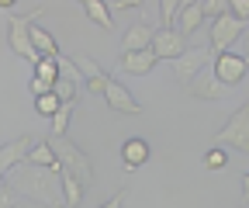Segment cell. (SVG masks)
Instances as JSON below:
<instances>
[{
	"mask_svg": "<svg viewBox=\"0 0 249 208\" xmlns=\"http://www.w3.org/2000/svg\"><path fill=\"white\" fill-rule=\"evenodd\" d=\"M4 181L21 198H31V201H38L45 208H70L66 191H62V167L49 170V167H35V163H21L4 177Z\"/></svg>",
	"mask_w": 249,
	"mask_h": 208,
	"instance_id": "cell-1",
	"label": "cell"
},
{
	"mask_svg": "<svg viewBox=\"0 0 249 208\" xmlns=\"http://www.w3.org/2000/svg\"><path fill=\"white\" fill-rule=\"evenodd\" d=\"M211 146H232V150L249 156V101H242L229 114V122L211 135Z\"/></svg>",
	"mask_w": 249,
	"mask_h": 208,
	"instance_id": "cell-2",
	"label": "cell"
},
{
	"mask_svg": "<svg viewBox=\"0 0 249 208\" xmlns=\"http://www.w3.org/2000/svg\"><path fill=\"white\" fill-rule=\"evenodd\" d=\"M49 142H52V150H55L62 170L73 173V177H80L83 188H90V184H93V163H90V156L80 150V146H76L70 135H66V139H52V135H49Z\"/></svg>",
	"mask_w": 249,
	"mask_h": 208,
	"instance_id": "cell-3",
	"label": "cell"
},
{
	"mask_svg": "<svg viewBox=\"0 0 249 208\" xmlns=\"http://www.w3.org/2000/svg\"><path fill=\"white\" fill-rule=\"evenodd\" d=\"M214 59H218V52H214L211 45H204V49H187L177 63H173V80L187 91V87H191V83L208 70V63L214 66Z\"/></svg>",
	"mask_w": 249,
	"mask_h": 208,
	"instance_id": "cell-4",
	"label": "cell"
},
{
	"mask_svg": "<svg viewBox=\"0 0 249 208\" xmlns=\"http://www.w3.org/2000/svg\"><path fill=\"white\" fill-rule=\"evenodd\" d=\"M35 18L38 14H7V45L21 56V59H28V63H38V52H35V42H31V28H35Z\"/></svg>",
	"mask_w": 249,
	"mask_h": 208,
	"instance_id": "cell-5",
	"label": "cell"
},
{
	"mask_svg": "<svg viewBox=\"0 0 249 208\" xmlns=\"http://www.w3.org/2000/svg\"><path fill=\"white\" fill-rule=\"evenodd\" d=\"M246 35V24L229 11L225 18H218V21H211V49L218 52V56H222V52H229L239 38Z\"/></svg>",
	"mask_w": 249,
	"mask_h": 208,
	"instance_id": "cell-6",
	"label": "cell"
},
{
	"mask_svg": "<svg viewBox=\"0 0 249 208\" xmlns=\"http://www.w3.org/2000/svg\"><path fill=\"white\" fill-rule=\"evenodd\" d=\"M152 52H156V59H163V63H177V59L187 52V38L177 32V28H156Z\"/></svg>",
	"mask_w": 249,
	"mask_h": 208,
	"instance_id": "cell-7",
	"label": "cell"
},
{
	"mask_svg": "<svg viewBox=\"0 0 249 208\" xmlns=\"http://www.w3.org/2000/svg\"><path fill=\"white\" fill-rule=\"evenodd\" d=\"M246 73H249V63H246L239 52H222V56L214 59V76L222 80L229 91H232L235 83H242V80H246Z\"/></svg>",
	"mask_w": 249,
	"mask_h": 208,
	"instance_id": "cell-8",
	"label": "cell"
},
{
	"mask_svg": "<svg viewBox=\"0 0 249 208\" xmlns=\"http://www.w3.org/2000/svg\"><path fill=\"white\" fill-rule=\"evenodd\" d=\"M35 146H38L35 135H18L14 142H7L4 150H0V170H4V177H7L14 167L28 163V156H31V150H35Z\"/></svg>",
	"mask_w": 249,
	"mask_h": 208,
	"instance_id": "cell-9",
	"label": "cell"
},
{
	"mask_svg": "<svg viewBox=\"0 0 249 208\" xmlns=\"http://www.w3.org/2000/svg\"><path fill=\"white\" fill-rule=\"evenodd\" d=\"M187 94L197 97V101H222V97H229L232 91H229V87L214 76V66H208V70L191 83V87H187Z\"/></svg>",
	"mask_w": 249,
	"mask_h": 208,
	"instance_id": "cell-10",
	"label": "cell"
},
{
	"mask_svg": "<svg viewBox=\"0 0 249 208\" xmlns=\"http://www.w3.org/2000/svg\"><path fill=\"white\" fill-rule=\"evenodd\" d=\"M73 63H76V70H80L83 80H87V91H93V94H107L111 73H107L101 63H93L90 56H73Z\"/></svg>",
	"mask_w": 249,
	"mask_h": 208,
	"instance_id": "cell-11",
	"label": "cell"
},
{
	"mask_svg": "<svg viewBox=\"0 0 249 208\" xmlns=\"http://www.w3.org/2000/svg\"><path fill=\"white\" fill-rule=\"evenodd\" d=\"M104 101H107V108H111V111H118V114H142V104L132 97L128 87H121L118 80H111L107 94H104Z\"/></svg>",
	"mask_w": 249,
	"mask_h": 208,
	"instance_id": "cell-12",
	"label": "cell"
},
{
	"mask_svg": "<svg viewBox=\"0 0 249 208\" xmlns=\"http://www.w3.org/2000/svg\"><path fill=\"white\" fill-rule=\"evenodd\" d=\"M149 156H152V150H149L145 139L132 135V139L121 142V167H124V170H139V167H145Z\"/></svg>",
	"mask_w": 249,
	"mask_h": 208,
	"instance_id": "cell-13",
	"label": "cell"
},
{
	"mask_svg": "<svg viewBox=\"0 0 249 208\" xmlns=\"http://www.w3.org/2000/svg\"><path fill=\"white\" fill-rule=\"evenodd\" d=\"M152 38H156V28H149V24H132L128 32L121 35V56H128V52H145V49H152Z\"/></svg>",
	"mask_w": 249,
	"mask_h": 208,
	"instance_id": "cell-14",
	"label": "cell"
},
{
	"mask_svg": "<svg viewBox=\"0 0 249 208\" xmlns=\"http://www.w3.org/2000/svg\"><path fill=\"white\" fill-rule=\"evenodd\" d=\"M156 52L152 49H145V52H128V56H118V70H124V73H132V76H145V73H152L156 70Z\"/></svg>",
	"mask_w": 249,
	"mask_h": 208,
	"instance_id": "cell-15",
	"label": "cell"
},
{
	"mask_svg": "<svg viewBox=\"0 0 249 208\" xmlns=\"http://www.w3.org/2000/svg\"><path fill=\"white\" fill-rule=\"evenodd\" d=\"M204 24V11H201V0H183V7H180V18H177V32L187 38V35H194L197 28Z\"/></svg>",
	"mask_w": 249,
	"mask_h": 208,
	"instance_id": "cell-16",
	"label": "cell"
},
{
	"mask_svg": "<svg viewBox=\"0 0 249 208\" xmlns=\"http://www.w3.org/2000/svg\"><path fill=\"white\" fill-rule=\"evenodd\" d=\"M31 42H35V52H38L42 59H62V52H59V45H55L52 32H45L42 24L31 28Z\"/></svg>",
	"mask_w": 249,
	"mask_h": 208,
	"instance_id": "cell-17",
	"label": "cell"
},
{
	"mask_svg": "<svg viewBox=\"0 0 249 208\" xmlns=\"http://www.w3.org/2000/svg\"><path fill=\"white\" fill-rule=\"evenodd\" d=\"M28 163H35V167H49V170H59L62 163H59V156H55V150H52V142L45 139V142H38L35 150H31V156H28Z\"/></svg>",
	"mask_w": 249,
	"mask_h": 208,
	"instance_id": "cell-18",
	"label": "cell"
},
{
	"mask_svg": "<svg viewBox=\"0 0 249 208\" xmlns=\"http://www.w3.org/2000/svg\"><path fill=\"white\" fill-rule=\"evenodd\" d=\"M62 59H66V56H62ZM62 59H38V63H35V76L45 80L49 87H55L62 80Z\"/></svg>",
	"mask_w": 249,
	"mask_h": 208,
	"instance_id": "cell-19",
	"label": "cell"
},
{
	"mask_svg": "<svg viewBox=\"0 0 249 208\" xmlns=\"http://www.w3.org/2000/svg\"><path fill=\"white\" fill-rule=\"evenodd\" d=\"M83 14L93 21V24H101V28H111V7H107V0H83Z\"/></svg>",
	"mask_w": 249,
	"mask_h": 208,
	"instance_id": "cell-20",
	"label": "cell"
},
{
	"mask_svg": "<svg viewBox=\"0 0 249 208\" xmlns=\"http://www.w3.org/2000/svg\"><path fill=\"white\" fill-rule=\"evenodd\" d=\"M62 191H66V205L70 208H76L80 201H83V184H80V177H73V173H66V170H62Z\"/></svg>",
	"mask_w": 249,
	"mask_h": 208,
	"instance_id": "cell-21",
	"label": "cell"
},
{
	"mask_svg": "<svg viewBox=\"0 0 249 208\" xmlns=\"http://www.w3.org/2000/svg\"><path fill=\"white\" fill-rule=\"evenodd\" d=\"M160 28H177V18H180V7H183V0H160Z\"/></svg>",
	"mask_w": 249,
	"mask_h": 208,
	"instance_id": "cell-22",
	"label": "cell"
},
{
	"mask_svg": "<svg viewBox=\"0 0 249 208\" xmlns=\"http://www.w3.org/2000/svg\"><path fill=\"white\" fill-rule=\"evenodd\" d=\"M35 111H38L42 118H55V114L62 111V101H59V94H55V91H49V94L35 97Z\"/></svg>",
	"mask_w": 249,
	"mask_h": 208,
	"instance_id": "cell-23",
	"label": "cell"
},
{
	"mask_svg": "<svg viewBox=\"0 0 249 208\" xmlns=\"http://www.w3.org/2000/svg\"><path fill=\"white\" fill-rule=\"evenodd\" d=\"M73 104H62V111L52 118V139H66V132H70V118H73Z\"/></svg>",
	"mask_w": 249,
	"mask_h": 208,
	"instance_id": "cell-24",
	"label": "cell"
},
{
	"mask_svg": "<svg viewBox=\"0 0 249 208\" xmlns=\"http://www.w3.org/2000/svg\"><path fill=\"white\" fill-rule=\"evenodd\" d=\"M201 11H204V18L218 21V18H225L232 11V0H201Z\"/></svg>",
	"mask_w": 249,
	"mask_h": 208,
	"instance_id": "cell-25",
	"label": "cell"
},
{
	"mask_svg": "<svg viewBox=\"0 0 249 208\" xmlns=\"http://www.w3.org/2000/svg\"><path fill=\"white\" fill-rule=\"evenodd\" d=\"M204 170H225V163H229V156H225V150L222 146H211V150L204 153Z\"/></svg>",
	"mask_w": 249,
	"mask_h": 208,
	"instance_id": "cell-26",
	"label": "cell"
},
{
	"mask_svg": "<svg viewBox=\"0 0 249 208\" xmlns=\"http://www.w3.org/2000/svg\"><path fill=\"white\" fill-rule=\"evenodd\" d=\"M0 208H18V201H14V188L4 181L0 184Z\"/></svg>",
	"mask_w": 249,
	"mask_h": 208,
	"instance_id": "cell-27",
	"label": "cell"
},
{
	"mask_svg": "<svg viewBox=\"0 0 249 208\" xmlns=\"http://www.w3.org/2000/svg\"><path fill=\"white\" fill-rule=\"evenodd\" d=\"M232 14H235L242 24H249V0H232Z\"/></svg>",
	"mask_w": 249,
	"mask_h": 208,
	"instance_id": "cell-28",
	"label": "cell"
},
{
	"mask_svg": "<svg viewBox=\"0 0 249 208\" xmlns=\"http://www.w3.org/2000/svg\"><path fill=\"white\" fill-rule=\"evenodd\" d=\"M28 91L35 94V97H42V94H49V91H52V87H49L45 80H38V76H31V83H28Z\"/></svg>",
	"mask_w": 249,
	"mask_h": 208,
	"instance_id": "cell-29",
	"label": "cell"
},
{
	"mask_svg": "<svg viewBox=\"0 0 249 208\" xmlns=\"http://www.w3.org/2000/svg\"><path fill=\"white\" fill-rule=\"evenodd\" d=\"M124 198H128V188H121V191H118L114 198H107L101 208H121V205H124Z\"/></svg>",
	"mask_w": 249,
	"mask_h": 208,
	"instance_id": "cell-30",
	"label": "cell"
},
{
	"mask_svg": "<svg viewBox=\"0 0 249 208\" xmlns=\"http://www.w3.org/2000/svg\"><path fill=\"white\" fill-rule=\"evenodd\" d=\"M242 205H249V173H242Z\"/></svg>",
	"mask_w": 249,
	"mask_h": 208,
	"instance_id": "cell-31",
	"label": "cell"
},
{
	"mask_svg": "<svg viewBox=\"0 0 249 208\" xmlns=\"http://www.w3.org/2000/svg\"><path fill=\"white\" fill-rule=\"evenodd\" d=\"M242 59L249 63V28H246V35H242Z\"/></svg>",
	"mask_w": 249,
	"mask_h": 208,
	"instance_id": "cell-32",
	"label": "cell"
},
{
	"mask_svg": "<svg viewBox=\"0 0 249 208\" xmlns=\"http://www.w3.org/2000/svg\"><path fill=\"white\" fill-rule=\"evenodd\" d=\"M18 208H45V205H38V201H18Z\"/></svg>",
	"mask_w": 249,
	"mask_h": 208,
	"instance_id": "cell-33",
	"label": "cell"
}]
</instances>
